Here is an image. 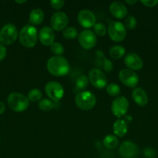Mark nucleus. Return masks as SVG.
<instances>
[{
    "label": "nucleus",
    "instance_id": "1",
    "mask_svg": "<svg viewBox=\"0 0 158 158\" xmlns=\"http://www.w3.org/2000/svg\"><path fill=\"white\" fill-rule=\"evenodd\" d=\"M46 69L55 77H64L69 73L70 65L68 60L61 56H54L47 60Z\"/></svg>",
    "mask_w": 158,
    "mask_h": 158
},
{
    "label": "nucleus",
    "instance_id": "2",
    "mask_svg": "<svg viewBox=\"0 0 158 158\" xmlns=\"http://www.w3.org/2000/svg\"><path fill=\"white\" fill-rule=\"evenodd\" d=\"M19 40L24 47L33 48L35 46L38 40L37 28L33 25H26L23 26L19 33Z\"/></svg>",
    "mask_w": 158,
    "mask_h": 158
},
{
    "label": "nucleus",
    "instance_id": "3",
    "mask_svg": "<svg viewBox=\"0 0 158 158\" xmlns=\"http://www.w3.org/2000/svg\"><path fill=\"white\" fill-rule=\"evenodd\" d=\"M7 102L11 110L16 113L23 112L29 107V101L27 97L17 92H14L9 94L7 99Z\"/></svg>",
    "mask_w": 158,
    "mask_h": 158
},
{
    "label": "nucleus",
    "instance_id": "4",
    "mask_svg": "<svg viewBox=\"0 0 158 158\" xmlns=\"http://www.w3.org/2000/svg\"><path fill=\"white\" fill-rule=\"evenodd\" d=\"M96 97L90 91L84 90L77 93L75 97V103L82 110H90L96 104Z\"/></svg>",
    "mask_w": 158,
    "mask_h": 158
},
{
    "label": "nucleus",
    "instance_id": "5",
    "mask_svg": "<svg viewBox=\"0 0 158 158\" xmlns=\"http://www.w3.org/2000/svg\"><path fill=\"white\" fill-rule=\"evenodd\" d=\"M19 32L15 25L8 23L0 30V43L3 46H9L16 41Z\"/></svg>",
    "mask_w": 158,
    "mask_h": 158
},
{
    "label": "nucleus",
    "instance_id": "6",
    "mask_svg": "<svg viewBox=\"0 0 158 158\" xmlns=\"http://www.w3.org/2000/svg\"><path fill=\"white\" fill-rule=\"evenodd\" d=\"M108 33L112 41L119 43L123 41L126 36V28L120 22L113 21L108 25Z\"/></svg>",
    "mask_w": 158,
    "mask_h": 158
},
{
    "label": "nucleus",
    "instance_id": "7",
    "mask_svg": "<svg viewBox=\"0 0 158 158\" xmlns=\"http://www.w3.org/2000/svg\"><path fill=\"white\" fill-rule=\"evenodd\" d=\"M45 93L50 100L58 102L61 100L64 94V89L60 83L56 81L48 82L45 86Z\"/></svg>",
    "mask_w": 158,
    "mask_h": 158
},
{
    "label": "nucleus",
    "instance_id": "8",
    "mask_svg": "<svg viewBox=\"0 0 158 158\" xmlns=\"http://www.w3.org/2000/svg\"><path fill=\"white\" fill-rule=\"evenodd\" d=\"M88 80L91 84L98 89H104L108 85L106 76L103 71L99 68H94L89 71Z\"/></svg>",
    "mask_w": 158,
    "mask_h": 158
},
{
    "label": "nucleus",
    "instance_id": "9",
    "mask_svg": "<svg viewBox=\"0 0 158 158\" xmlns=\"http://www.w3.org/2000/svg\"><path fill=\"white\" fill-rule=\"evenodd\" d=\"M78 42L85 49H91L97 43V37L94 32L89 29L82 30L78 35Z\"/></svg>",
    "mask_w": 158,
    "mask_h": 158
},
{
    "label": "nucleus",
    "instance_id": "10",
    "mask_svg": "<svg viewBox=\"0 0 158 158\" xmlns=\"http://www.w3.org/2000/svg\"><path fill=\"white\" fill-rule=\"evenodd\" d=\"M129 110V101L125 97H116L112 103L111 110L117 117H122Z\"/></svg>",
    "mask_w": 158,
    "mask_h": 158
},
{
    "label": "nucleus",
    "instance_id": "11",
    "mask_svg": "<svg viewBox=\"0 0 158 158\" xmlns=\"http://www.w3.org/2000/svg\"><path fill=\"white\" fill-rule=\"evenodd\" d=\"M120 81L125 86L130 88H134L139 83V77L134 71L129 69H123L119 73Z\"/></svg>",
    "mask_w": 158,
    "mask_h": 158
},
{
    "label": "nucleus",
    "instance_id": "12",
    "mask_svg": "<svg viewBox=\"0 0 158 158\" xmlns=\"http://www.w3.org/2000/svg\"><path fill=\"white\" fill-rule=\"evenodd\" d=\"M69 22L67 14L64 12H57L53 14L50 18V26L53 30H64Z\"/></svg>",
    "mask_w": 158,
    "mask_h": 158
},
{
    "label": "nucleus",
    "instance_id": "13",
    "mask_svg": "<svg viewBox=\"0 0 158 158\" xmlns=\"http://www.w3.org/2000/svg\"><path fill=\"white\" fill-rule=\"evenodd\" d=\"M77 21L82 27L89 29L96 24V17L91 10L82 9L77 14Z\"/></svg>",
    "mask_w": 158,
    "mask_h": 158
},
{
    "label": "nucleus",
    "instance_id": "14",
    "mask_svg": "<svg viewBox=\"0 0 158 158\" xmlns=\"http://www.w3.org/2000/svg\"><path fill=\"white\" fill-rule=\"evenodd\" d=\"M138 147L132 141H124L119 148V154L122 158H134L138 154Z\"/></svg>",
    "mask_w": 158,
    "mask_h": 158
},
{
    "label": "nucleus",
    "instance_id": "15",
    "mask_svg": "<svg viewBox=\"0 0 158 158\" xmlns=\"http://www.w3.org/2000/svg\"><path fill=\"white\" fill-rule=\"evenodd\" d=\"M125 66L133 71L139 70L143 66V62L139 55L134 52H129L124 58Z\"/></svg>",
    "mask_w": 158,
    "mask_h": 158
},
{
    "label": "nucleus",
    "instance_id": "16",
    "mask_svg": "<svg viewBox=\"0 0 158 158\" xmlns=\"http://www.w3.org/2000/svg\"><path fill=\"white\" fill-rule=\"evenodd\" d=\"M38 39L43 46H51L54 43L55 34L51 27L43 26L41 28L38 34Z\"/></svg>",
    "mask_w": 158,
    "mask_h": 158
},
{
    "label": "nucleus",
    "instance_id": "17",
    "mask_svg": "<svg viewBox=\"0 0 158 158\" xmlns=\"http://www.w3.org/2000/svg\"><path fill=\"white\" fill-rule=\"evenodd\" d=\"M109 10L112 15L118 19H122L125 18L128 14V9L122 2L116 1L111 3L109 6Z\"/></svg>",
    "mask_w": 158,
    "mask_h": 158
},
{
    "label": "nucleus",
    "instance_id": "18",
    "mask_svg": "<svg viewBox=\"0 0 158 158\" xmlns=\"http://www.w3.org/2000/svg\"><path fill=\"white\" fill-rule=\"evenodd\" d=\"M132 97L133 100L137 105L140 106H144L148 103V95L147 92L143 88L136 87L133 89L132 93Z\"/></svg>",
    "mask_w": 158,
    "mask_h": 158
},
{
    "label": "nucleus",
    "instance_id": "19",
    "mask_svg": "<svg viewBox=\"0 0 158 158\" xmlns=\"http://www.w3.org/2000/svg\"><path fill=\"white\" fill-rule=\"evenodd\" d=\"M128 131V124L125 120L119 119L116 120L113 124V132L115 136L119 137H123Z\"/></svg>",
    "mask_w": 158,
    "mask_h": 158
},
{
    "label": "nucleus",
    "instance_id": "20",
    "mask_svg": "<svg viewBox=\"0 0 158 158\" xmlns=\"http://www.w3.org/2000/svg\"><path fill=\"white\" fill-rule=\"evenodd\" d=\"M44 19V12L41 9H34L30 12L29 20L31 24L40 25Z\"/></svg>",
    "mask_w": 158,
    "mask_h": 158
},
{
    "label": "nucleus",
    "instance_id": "21",
    "mask_svg": "<svg viewBox=\"0 0 158 158\" xmlns=\"http://www.w3.org/2000/svg\"><path fill=\"white\" fill-rule=\"evenodd\" d=\"M97 57L99 58L98 60V63H99V66L104 69L106 73L110 72V71L112 70L113 69V63H112L111 60H108L107 58H105V55H103L101 51L97 52Z\"/></svg>",
    "mask_w": 158,
    "mask_h": 158
},
{
    "label": "nucleus",
    "instance_id": "22",
    "mask_svg": "<svg viewBox=\"0 0 158 158\" xmlns=\"http://www.w3.org/2000/svg\"><path fill=\"white\" fill-rule=\"evenodd\" d=\"M109 53L110 56L113 59H118L122 58V56H124L125 54V49L122 46H119V45H116V46H113L110 48L109 49Z\"/></svg>",
    "mask_w": 158,
    "mask_h": 158
},
{
    "label": "nucleus",
    "instance_id": "23",
    "mask_svg": "<svg viewBox=\"0 0 158 158\" xmlns=\"http://www.w3.org/2000/svg\"><path fill=\"white\" fill-rule=\"evenodd\" d=\"M103 144L107 149L114 150L115 148H117L119 144V140L116 137V136L108 134L105 136V138L103 139Z\"/></svg>",
    "mask_w": 158,
    "mask_h": 158
},
{
    "label": "nucleus",
    "instance_id": "24",
    "mask_svg": "<svg viewBox=\"0 0 158 158\" xmlns=\"http://www.w3.org/2000/svg\"><path fill=\"white\" fill-rule=\"evenodd\" d=\"M39 108L40 110L43 111V112H49V111L52 110L55 106L54 102L50 99H42L38 104Z\"/></svg>",
    "mask_w": 158,
    "mask_h": 158
},
{
    "label": "nucleus",
    "instance_id": "25",
    "mask_svg": "<svg viewBox=\"0 0 158 158\" xmlns=\"http://www.w3.org/2000/svg\"><path fill=\"white\" fill-rule=\"evenodd\" d=\"M43 94L39 89H33L29 91L27 94V98L29 101L37 102L41 100Z\"/></svg>",
    "mask_w": 158,
    "mask_h": 158
},
{
    "label": "nucleus",
    "instance_id": "26",
    "mask_svg": "<svg viewBox=\"0 0 158 158\" xmlns=\"http://www.w3.org/2000/svg\"><path fill=\"white\" fill-rule=\"evenodd\" d=\"M88 83H89L88 77H87L85 75H81L77 77V80H76L75 86L77 89H81L84 91V89L88 87Z\"/></svg>",
    "mask_w": 158,
    "mask_h": 158
},
{
    "label": "nucleus",
    "instance_id": "27",
    "mask_svg": "<svg viewBox=\"0 0 158 158\" xmlns=\"http://www.w3.org/2000/svg\"><path fill=\"white\" fill-rule=\"evenodd\" d=\"M106 92L111 97H117L121 93L120 86L118 84H116V83H112L110 84L107 85Z\"/></svg>",
    "mask_w": 158,
    "mask_h": 158
},
{
    "label": "nucleus",
    "instance_id": "28",
    "mask_svg": "<svg viewBox=\"0 0 158 158\" xmlns=\"http://www.w3.org/2000/svg\"><path fill=\"white\" fill-rule=\"evenodd\" d=\"M63 35L67 40H74L78 37V32L74 27H67L63 30Z\"/></svg>",
    "mask_w": 158,
    "mask_h": 158
},
{
    "label": "nucleus",
    "instance_id": "29",
    "mask_svg": "<svg viewBox=\"0 0 158 158\" xmlns=\"http://www.w3.org/2000/svg\"><path fill=\"white\" fill-rule=\"evenodd\" d=\"M94 31L95 35H98L99 36H103L108 32V29L105 24L102 23H98L94 26Z\"/></svg>",
    "mask_w": 158,
    "mask_h": 158
},
{
    "label": "nucleus",
    "instance_id": "30",
    "mask_svg": "<svg viewBox=\"0 0 158 158\" xmlns=\"http://www.w3.org/2000/svg\"><path fill=\"white\" fill-rule=\"evenodd\" d=\"M50 47V51L52 52V53L56 56H61L64 52V46L60 43H57V42H54Z\"/></svg>",
    "mask_w": 158,
    "mask_h": 158
},
{
    "label": "nucleus",
    "instance_id": "31",
    "mask_svg": "<svg viewBox=\"0 0 158 158\" xmlns=\"http://www.w3.org/2000/svg\"><path fill=\"white\" fill-rule=\"evenodd\" d=\"M137 22H136V18L133 15H129L125 17V28L129 29H133L136 27Z\"/></svg>",
    "mask_w": 158,
    "mask_h": 158
},
{
    "label": "nucleus",
    "instance_id": "32",
    "mask_svg": "<svg viewBox=\"0 0 158 158\" xmlns=\"http://www.w3.org/2000/svg\"><path fill=\"white\" fill-rule=\"evenodd\" d=\"M50 3V6L53 9L58 10V9L63 8V6L65 4V2L64 0H51Z\"/></svg>",
    "mask_w": 158,
    "mask_h": 158
},
{
    "label": "nucleus",
    "instance_id": "33",
    "mask_svg": "<svg viewBox=\"0 0 158 158\" xmlns=\"http://www.w3.org/2000/svg\"><path fill=\"white\" fill-rule=\"evenodd\" d=\"M143 154L147 158H154L156 157V151L152 148H147L144 150Z\"/></svg>",
    "mask_w": 158,
    "mask_h": 158
},
{
    "label": "nucleus",
    "instance_id": "34",
    "mask_svg": "<svg viewBox=\"0 0 158 158\" xmlns=\"http://www.w3.org/2000/svg\"><path fill=\"white\" fill-rule=\"evenodd\" d=\"M140 2L147 7H154L158 4L157 0H141Z\"/></svg>",
    "mask_w": 158,
    "mask_h": 158
},
{
    "label": "nucleus",
    "instance_id": "35",
    "mask_svg": "<svg viewBox=\"0 0 158 158\" xmlns=\"http://www.w3.org/2000/svg\"><path fill=\"white\" fill-rule=\"evenodd\" d=\"M6 52H7V50H6V46L0 43V61H2L6 57Z\"/></svg>",
    "mask_w": 158,
    "mask_h": 158
},
{
    "label": "nucleus",
    "instance_id": "36",
    "mask_svg": "<svg viewBox=\"0 0 158 158\" xmlns=\"http://www.w3.org/2000/svg\"><path fill=\"white\" fill-rule=\"evenodd\" d=\"M5 110H6V105L3 102L0 101V115L2 114L5 112Z\"/></svg>",
    "mask_w": 158,
    "mask_h": 158
},
{
    "label": "nucleus",
    "instance_id": "37",
    "mask_svg": "<svg viewBox=\"0 0 158 158\" xmlns=\"http://www.w3.org/2000/svg\"><path fill=\"white\" fill-rule=\"evenodd\" d=\"M136 2H137V0H125V3L130 5V6L136 4Z\"/></svg>",
    "mask_w": 158,
    "mask_h": 158
},
{
    "label": "nucleus",
    "instance_id": "38",
    "mask_svg": "<svg viewBox=\"0 0 158 158\" xmlns=\"http://www.w3.org/2000/svg\"><path fill=\"white\" fill-rule=\"evenodd\" d=\"M26 0H15V2L17 3V4H23V3H26Z\"/></svg>",
    "mask_w": 158,
    "mask_h": 158
},
{
    "label": "nucleus",
    "instance_id": "39",
    "mask_svg": "<svg viewBox=\"0 0 158 158\" xmlns=\"http://www.w3.org/2000/svg\"><path fill=\"white\" fill-rule=\"evenodd\" d=\"M134 158H138V157H134Z\"/></svg>",
    "mask_w": 158,
    "mask_h": 158
}]
</instances>
